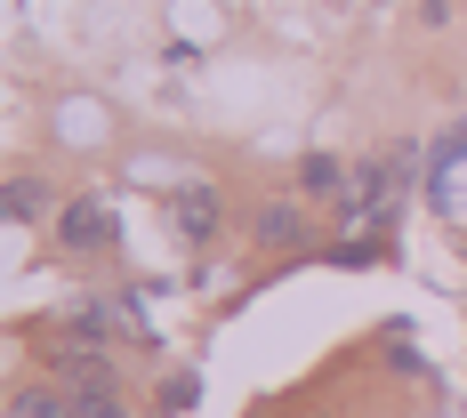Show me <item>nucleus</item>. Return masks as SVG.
<instances>
[{"instance_id": "nucleus-1", "label": "nucleus", "mask_w": 467, "mask_h": 418, "mask_svg": "<svg viewBox=\"0 0 467 418\" xmlns=\"http://www.w3.org/2000/svg\"><path fill=\"white\" fill-rule=\"evenodd\" d=\"M65 241H73V250H105V241H113V209H105V201H73V209H65Z\"/></svg>"}, {"instance_id": "nucleus-2", "label": "nucleus", "mask_w": 467, "mask_h": 418, "mask_svg": "<svg viewBox=\"0 0 467 418\" xmlns=\"http://www.w3.org/2000/svg\"><path fill=\"white\" fill-rule=\"evenodd\" d=\"M73 411H81V418H121V403H113V378L81 371V386H73Z\"/></svg>"}, {"instance_id": "nucleus-3", "label": "nucleus", "mask_w": 467, "mask_h": 418, "mask_svg": "<svg viewBox=\"0 0 467 418\" xmlns=\"http://www.w3.org/2000/svg\"><path fill=\"white\" fill-rule=\"evenodd\" d=\"M178 226H186V233H210V226H218V201H210V186H186V193H178Z\"/></svg>"}, {"instance_id": "nucleus-4", "label": "nucleus", "mask_w": 467, "mask_h": 418, "mask_svg": "<svg viewBox=\"0 0 467 418\" xmlns=\"http://www.w3.org/2000/svg\"><path fill=\"white\" fill-rule=\"evenodd\" d=\"M16 418H81V411H65L57 394H16Z\"/></svg>"}, {"instance_id": "nucleus-5", "label": "nucleus", "mask_w": 467, "mask_h": 418, "mask_svg": "<svg viewBox=\"0 0 467 418\" xmlns=\"http://www.w3.org/2000/svg\"><path fill=\"white\" fill-rule=\"evenodd\" d=\"M298 178H306L315 193H330V186H338V161H330V153H306V169H298Z\"/></svg>"}]
</instances>
